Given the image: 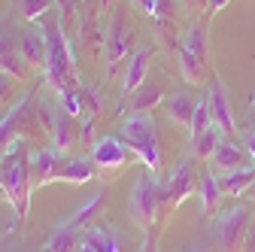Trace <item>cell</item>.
<instances>
[{"label":"cell","mask_w":255,"mask_h":252,"mask_svg":"<svg viewBox=\"0 0 255 252\" xmlns=\"http://www.w3.org/2000/svg\"><path fill=\"white\" fill-rule=\"evenodd\" d=\"M40 30L46 37V67H43L46 85L55 94L79 88L76 85V58H73V46L67 40V21H64V15L49 12L40 21Z\"/></svg>","instance_id":"6da1fadb"},{"label":"cell","mask_w":255,"mask_h":252,"mask_svg":"<svg viewBox=\"0 0 255 252\" xmlns=\"http://www.w3.org/2000/svg\"><path fill=\"white\" fill-rule=\"evenodd\" d=\"M0 192L12 204V213L18 219H27L30 213V152L24 140L12 143L9 152L0 158Z\"/></svg>","instance_id":"7a4b0ae2"},{"label":"cell","mask_w":255,"mask_h":252,"mask_svg":"<svg viewBox=\"0 0 255 252\" xmlns=\"http://www.w3.org/2000/svg\"><path fill=\"white\" fill-rule=\"evenodd\" d=\"M164 207H167V188H164V182L158 179L152 170L140 173L137 182H134V188H131V219L146 234H152L155 225L161 222Z\"/></svg>","instance_id":"3957f363"},{"label":"cell","mask_w":255,"mask_h":252,"mask_svg":"<svg viewBox=\"0 0 255 252\" xmlns=\"http://www.w3.org/2000/svg\"><path fill=\"white\" fill-rule=\"evenodd\" d=\"M119 137L134 149V155L143 161L146 170L158 173V167H161V146H158V131H155V122L149 113H134V116L122 119Z\"/></svg>","instance_id":"277c9868"},{"label":"cell","mask_w":255,"mask_h":252,"mask_svg":"<svg viewBox=\"0 0 255 252\" xmlns=\"http://www.w3.org/2000/svg\"><path fill=\"white\" fill-rule=\"evenodd\" d=\"M176 55H179V70L182 79L191 85H201L207 79L210 61H207V30L204 24H191L188 30H182V37L176 43Z\"/></svg>","instance_id":"5b68a950"},{"label":"cell","mask_w":255,"mask_h":252,"mask_svg":"<svg viewBox=\"0 0 255 252\" xmlns=\"http://www.w3.org/2000/svg\"><path fill=\"white\" fill-rule=\"evenodd\" d=\"M37 113L43 119V125H49V131H52V149L55 152H70L73 143H76V119L64 110L61 104H52V101H40L37 104Z\"/></svg>","instance_id":"8992f818"},{"label":"cell","mask_w":255,"mask_h":252,"mask_svg":"<svg viewBox=\"0 0 255 252\" xmlns=\"http://www.w3.org/2000/svg\"><path fill=\"white\" fill-rule=\"evenodd\" d=\"M27 104H30V91L21 94V101H15V104L9 107V113L0 119V158H3V155L9 152L12 143L24 140V137H21V125H30V128H37V131H40L37 119L30 116V113H34V107H27Z\"/></svg>","instance_id":"52a82bcc"},{"label":"cell","mask_w":255,"mask_h":252,"mask_svg":"<svg viewBox=\"0 0 255 252\" xmlns=\"http://www.w3.org/2000/svg\"><path fill=\"white\" fill-rule=\"evenodd\" d=\"M246 231H249V210L243 204L231 207L228 213L219 216V246L222 252H240L243 240H246Z\"/></svg>","instance_id":"ba28073f"},{"label":"cell","mask_w":255,"mask_h":252,"mask_svg":"<svg viewBox=\"0 0 255 252\" xmlns=\"http://www.w3.org/2000/svg\"><path fill=\"white\" fill-rule=\"evenodd\" d=\"M134 158V149L128 146L119 134H110V137H101L98 143L91 146V161L98 164L101 170H122L128 167Z\"/></svg>","instance_id":"9c48e42d"},{"label":"cell","mask_w":255,"mask_h":252,"mask_svg":"<svg viewBox=\"0 0 255 252\" xmlns=\"http://www.w3.org/2000/svg\"><path fill=\"white\" fill-rule=\"evenodd\" d=\"M195 182H201L198 173H195V164H191L188 158H182V161L173 167V173L167 176V182H164V188H167V207L176 210L185 198H191V192H195Z\"/></svg>","instance_id":"30bf717a"},{"label":"cell","mask_w":255,"mask_h":252,"mask_svg":"<svg viewBox=\"0 0 255 252\" xmlns=\"http://www.w3.org/2000/svg\"><path fill=\"white\" fill-rule=\"evenodd\" d=\"M58 167H61V152H55L52 146L30 152V188L37 192V188L55 182L58 179Z\"/></svg>","instance_id":"8fae6325"},{"label":"cell","mask_w":255,"mask_h":252,"mask_svg":"<svg viewBox=\"0 0 255 252\" xmlns=\"http://www.w3.org/2000/svg\"><path fill=\"white\" fill-rule=\"evenodd\" d=\"M207 107H210V116H213V125L222 131V134H234V116H231V104H228V91L225 85L219 82V76L213 79V88L207 94Z\"/></svg>","instance_id":"7c38bea8"},{"label":"cell","mask_w":255,"mask_h":252,"mask_svg":"<svg viewBox=\"0 0 255 252\" xmlns=\"http://www.w3.org/2000/svg\"><path fill=\"white\" fill-rule=\"evenodd\" d=\"M128 52H131V30H128L122 15H116L110 21V34H107V64H110V73L119 67V61L128 58Z\"/></svg>","instance_id":"4fadbf2b"},{"label":"cell","mask_w":255,"mask_h":252,"mask_svg":"<svg viewBox=\"0 0 255 252\" xmlns=\"http://www.w3.org/2000/svg\"><path fill=\"white\" fill-rule=\"evenodd\" d=\"M0 70L9 73L12 79H24L27 76V61L18 52V37L0 30Z\"/></svg>","instance_id":"5bb4252c"},{"label":"cell","mask_w":255,"mask_h":252,"mask_svg":"<svg viewBox=\"0 0 255 252\" xmlns=\"http://www.w3.org/2000/svg\"><path fill=\"white\" fill-rule=\"evenodd\" d=\"M98 164L91 161V155H73V158H64L58 167V179L55 182H73V185H85L94 179Z\"/></svg>","instance_id":"9a60e30c"},{"label":"cell","mask_w":255,"mask_h":252,"mask_svg":"<svg viewBox=\"0 0 255 252\" xmlns=\"http://www.w3.org/2000/svg\"><path fill=\"white\" fill-rule=\"evenodd\" d=\"M18 52L27 61V67H46V37L40 27L18 30Z\"/></svg>","instance_id":"2e32d148"},{"label":"cell","mask_w":255,"mask_h":252,"mask_svg":"<svg viewBox=\"0 0 255 252\" xmlns=\"http://www.w3.org/2000/svg\"><path fill=\"white\" fill-rule=\"evenodd\" d=\"M149 64H152V49H137L128 58V70H125V79H122V91L125 94H134L143 82H146V73H149Z\"/></svg>","instance_id":"e0dca14e"},{"label":"cell","mask_w":255,"mask_h":252,"mask_svg":"<svg viewBox=\"0 0 255 252\" xmlns=\"http://www.w3.org/2000/svg\"><path fill=\"white\" fill-rule=\"evenodd\" d=\"M195 107L198 101H191V94L188 91H173L167 94V101H164V110H167V119L173 125H179V128H191V119H195Z\"/></svg>","instance_id":"ac0fdd59"},{"label":"cell","mask_w":255,"mask_h":252,"mask_svg":"<svg viewBox=\"0 0 255 252\" xmlns=\"http://www.w3.org/2000/svg\"><path fill=\"white\" fill-rule=\"evenodd\" d=\"M104 201H107V192H104V188H98V192H94L70 219H64V225H67V228H76V231L85 234V228H91L94 219H98V213L104 210Z\"/></svg>","instance_id":"d6986e66"},{"label":"cell","mask_w":255,"mask_h":252,"mask_svg":"<svg viewBox=\"0 0 255 252\" xmlns=\"http://www.w3.org/2000/svg\"><path fill=\"white\" fill-rule=\"evenodd\" d=\"M255 182V167H237L231 173H222L219 176V188L222 195H231V198H240V195H249V188Z\"/></svg>","instance_id":"ffe728a7"},{"label":"cell","mask_w":255,"mask_h":252,"mask_svg":"<svg viewBox=\"0 0 255 252\" xmlns=\"http://www.w3.org/2000/svg\"><path fill=\"white\" fill-rule=\"evenodd\" d=\"M79 243H82V231L67 228V225L61 222V225L49 234V240H46L43 252H76V249H79Z\"/></svg>","instance_id":"44dd1931"},{"label":"cell","mask_w":255,"mask_h":252,"mask_svg":"<svg viewBox=\"0 0 255 252\" xmlns=\"http://www.w3.org/2000/svg\"><path fill=\"white\" fill-rule=\"evenodd\" d=\"M210 167L216 173H231V170L243 167V149L234 146V143H219V149L213 152V158H210Z\"/></svg>","instance_id":"7402d4cb"},{"label":"cell","mask_w":255,"mask_h":252,"mask_svg":"<svg viewBox=\"0 0 255 252\" xmlns=\"http://www.w3.org/2000/svg\"><path fill=\"white\" fill-rule=\"evenodd\" d=\"M219 204H222V188H219V176L210 170L201 176V210L207 219H213L219 213Z\"/></svg>","instance_id":"603a6c76"},{"label":"cell","mask_w":255,"mask_h":252,"mask_svg":"<svg viewBox=\"0 0 255 252\" xmlns=\"http://www.w3.org/2000/svg\"><path fill=\"white\" fill-rule=\"evenodd\" d=\"M158 104H164V91L152 85V82H143L134 94H131V110L134 113H152Z\"/></svg>","instance_id":"cb8c5ba5"},{"label":"cell","mask_w":255,"mask_h":252,"mask_svg":"<svg viewBox=\"0 0 255 252\" xmlns=\"http://www.w3.org/2000/svg\"><path fill=\"white\" fill-rule=\"evenodd\" d=\"M82 240H85L88 246H94L98 252H122V240H119L110 228H104V225H91V228H85Z\"/></svg>","instance_id":"d4e9b609"},{"label":"cell","mask_w":255,"mask_h":252,"mask_svg":"<svg viewBox=\"0 0 255 252\" xmlns=\"http://www.w3.org/2000/svg\"><path fill=\"white\" fill-rule=\"evenodd\" d=\"M219 143H222V131L213 125V128H207L204 134H198L195 140H191V152H195L198 158L210 161V158H213V152L219 149Z\"/></svg>","instance_id":"484cf974"},{"label":"cell","mask_w":255,"mask_h":252,"mask_svg":"<svg viewBox=\"0 0 255 252\" xmlns=\"http://www.w3.org/2000/svg\"><path fill=\"white\" fill-rule=\"evenodd\" d=\"M55 9V0H18V12L24 21H43Z\"/></svg>","instance_id":"4316f807"},{"label":"cell","mask_w":255,"mask_h":252,"mask_svg":"<svg viewBox=\"0 0 255 252\" xmlns=\"http://www.w3.org/2000/svg\"><path fill=\"white\" fill-rule=\"evenodd\" d=\"M207 128H213V116H210L207 101H198V107H195V119H191V128H188V137L195 140V137L204 134Z\"/></svg>","instance_id":"83f0119b"},{"label":"cell","mask_w":255,"mask_h":252,"mask_svg":"<svg viewBox=\"0 0 255 252\" xmlns=\"http://www.w3.org/2000/svg\"><path fill=\"white\" fill-rule=\"evenodd\" d=\"M134 6H137L140 12H146L149 18H155V15H158V0H134Z\"/></svg>","instance_id":"f1b7e54d"},{"label":"cell","mask_w":255,"mask_h":252,"mask_svg":"<svg viewBox=\"0 0 255 252\" xmlns=\"http://www.w3.org/2000/svg\"><path fill=\"white\" fill-rule=\"evenodd\" d=\"M12 85H15V79H12L9 73H3V70H0V101H3L6 94L12 91Z\"/></svg>","instance_id":"f546056e"},{"label":"cell","mask_w":255,"mask_h":252,"mask_svg":"<svg viewBox=\"0 0 255 252\" xmlns=\"http://www.w3.org/2000/svg\"><path fill=\"white\" fill-rule=\"evenodd\" d=\"M228 3H231V0H207V9L216 15V12H222V9H225Z\"/></svg>","instance_id":"4dcf8cb0"},{"label":"cell","mask_w":255,"mask_h":252,"mask_svg":"<svg viewBox=\"0 0 255 252\" xmlns=\"http://www.w3.org/2000/svg\"><path fill=\"white\" fill-rule=\"evenodd\" d=\"M61 3V15H64V21H67V15L73 12V6H76V0H58Z\"/></svg>","instance_id":"1f68e13d"},{"label":"cell","mask_w":255,"mask_h":252,"mask_svg":"<svg viewBox=\"0 0 255 252\" xmlns=\"http://www.w3.org/2000/svg\"><path fill=\"white\" fill-rule=\"evenodd\" d=\"M140 252H155V237H152V234H146V237H143Z\"/></svg>","instance_id":"d6a6232c"},{"label":"cell","mask_w":255,"mask_h":252,"mask_svg":"<svg viewBox=\"0 0 255 252\" xmlns=\"http://www.w3.org/2000/svg\"><path fill=\"white\" fill-rule=\"evenodd\" d=\"M179 3L188 9H201V6H207V0H179Z\"/></svg>","instance_id":"836d02e7"},{"label":"cell","mask_w":255,"mask_h":252,"mask_svg":"<svg viewBox=\"0 0 255 252\" xmlns=\"http://www.w3.org/2000/svg\"><path fill=\"white\" fill-rule=\"evenodd\" d=\"M246 152H249V158L255 161V134H252V137L246 140Z\"/></svg>","instance_id":"e575fe53"},{"label":"cell","mask_w":255,"mask_h":252,"mask_svg":"<svg viewBox=\"0 0 255 252\" xmlns=\"http://www.w3.org/2000/svg\"><path fill=\"white\" fill-rule=\"evenodd\" d=\"M98 6H101V12H107L113 6V0H98Z\"/></svg>","instance_id":"d590c367"},{"label":"cell","mask_w":255,"mask_h":252,"mask_svg":"<svg viewBox=\"0 0 255 252\" xmlns=\"http://www.w3.org/2000/svg\"><path fill=\"white\" fill-rule=\"evenodd\" d=\"M249 198H252V201H255V182H252V188H249Z\"/></svg>","instance_id":"8d00e7d4"},{"label":"cell","mask_w":255,"mask_h":252,"mask_svg":"<svg viewBox=\"0 0 255 252\" xmlns=\"http://www.w3.org/2000/svg\"><path fill=\"white\" fill-rule=\"evenodd\" d=\"M252 237H255V222H252Z\"/></svg>","instance_id":"74e56055"}]
</instances>
